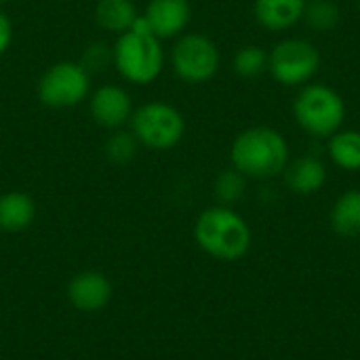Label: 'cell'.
I'll use <instances>...</instances> for the list:
<instances>
[{"label":"cell","mask_w":360,"mask_h":360,"mask_svg":"<svg viewBox=\"0 0 360 360\" xmlns=\"http://www.w3.org/2000/svg\"><path fill=\"white\" fill-rule=\"evenodd\" d=\"M167 61L179 82L196 86L217 76L221 68V51L209 34L184 32L173 40Z\"/></svg>","instance_id":"8992f818"},{"label":"cell","mask_w":360,"mask_h":360,"mask_svg":"<svg viewBox=\"0 0 360 360\" xmlns=\"http://www.w3.org/2000/svg\"><path fill=\"white\" fill-rule=\"evenodd\" d=\"M340 21H342V11L335 0H308L302 23H306L312 32L319 34L333 32L340 25Z\"/></svg>","instance_id":"ac0fdd59"},{"label":"cell","mask_w":360,"mask_h":360,"mask_svg":"<svg viewBox=\"0 0 360 360\" xmlns=\"http://www.w3.org/2000/svg\"><path fill=\"white\" fill-rule=\"evenodd\" d=\"M127 129L141 148L150 152H169L184 141L188 124L177 105L165 99H152L135 105Z\"/></svg>","instance_id":"5b68a950"},{"label":"cell","mask_w":360,"mask_h":360,"mask_svg":"<svg viewBox=\"0 0 360 360\" xmlns=\"http://www.w3.org/2000/svg\"><path fill=\"white\" fill-rule=\"evenodd\" d=\"M86 108L91 120L99 129L110 133L129 127V120L135 110V101L127 86L118 82H103L91 91L86 99Z\"/></svg>","instance_id":"9c48e42d"},{"label":"cell","mask_w":360,"mask_h":360,"mask_svg":"<svg viewBox=\"0 0 360 360\" xmlns=\"http://www.w3.org/2000/svg\"><path fill=\"white\" fill-rule=\"evenodd\" d=\"M232 70L240 78H257L268 72V51L259 44H243L232 57Z\"/></svg>","instance_id":"d6986e66"},{"label":"cell","mask_w":360,"mask_h":360,"mask_svg":"<svg viewBox=\"0 0 360 360\" xmlns=\"http://www.w3.org/2000/svg\"><path fill=\"white\" fill-rule=\"evenodd\" d=\"M91 74L95 72H103L105 68H112V44L95 40L91 44L84 46L82 57L78 59Z\"/></svg>","instance_id":"7402d4cb"},{"label":"cell","mask_w":360,"mask_h":360,"mask_svg":"<svg viewBox=\"0 0 360 360\" xmlns=\"http://www.w3.org/2000/svg\"><path fill=\"white\" fill-rule=\"evenodd\" d=\"M93 74L72 59L51 63L36 82V97L49 110H72L89 99Z\"/></svg>","instance_id":"52a82bcc"},{"label":"cell","mask_w":360,"mask_h":360,"mask_svg":"<svg viewBox=\"0 0 360 360\" xmlns=\"http://www.w3.org/2000/svg\"><path fill=\"white\" fill-rule=\"evenodd\" d=\"M291 114L295 124L312 139H329L333 133L344 129L348 105L340 91L325 82H308L297 89Z\"/></svg>","instance_id":"277c9868"},{"label":"cell","mask_w":360,"mask_h":360,"mask_svg":"<svg viewBox=\"0 0 360 360\" xmlns=\"http://www.w3.org/2000/svg\"><path fill=\"white\" fill-rule=\"evenodd\" d=\"M323 57L319 46L300 36L281 38L268 51V74L285 89H300L312 82L321 70Z\"/></svg>","instance_id":"ba28073f"},{"label":"cell","mask_w":360,"mask_h":360,"mask_svg":"<svg viewBox=\"0 0 360 360\" xmlns=\"http://www.w3.org/2000/svg\"><path fill=\"white\" fill-rule=\"evenodd\" d=\"M112 300V283L99 270H82L68 283V302L78 312H99Z\"/></svg>","instance_id":"8fae6325"},{"label":"cell","mask_w":360,"mask_h":360,"mask_svg":"<svg viewBox=\"0 0 360 360\" xmlns=\"http://www.w3.org/2000/svg\"><path fill=\"white\" fill-rule=\"evenodd\" d=\"M13 38H15V27H13V21L11 17L0 8V57L11 49L13 44Z\"/></svg>","instance_id":"603a6c76"},{"label":"cell","mask_w":360,"mask_h":360,"mask_svg":"<svg viewBox=\"0 0 360 360\" xmlns=\"http://www.w3.org/2000/svg\"><path fill=\"white\" fill-rule=\"evenodd\" d=\"M327 154L329 160L346 171L359 173L360 171V131L359 129H340L327 139Z\"/></svg>","instance_id":"e0dca14e"},{"label":"cell","mask_w":360,"mask_h":360,"mask_svg":"<svg viewBox=\"0 0 360 360\" xmlns=\"http://www.w3.org/2000/svg\"><path fill=\"white\" fill-rule=\"evenodd\" d=\"M4 4H6V0H0V8H2Z\"/></svg>","instance_id":"cb8c5ba5"},{"label":"cell","mask_w":360,"mask_h":360,"mask_svg":"<svg viewBox=\"0 0 360 360\" xmlns=\"http://www.w3.org/2000/svg\"><path fill=\"white\" fill-rule=\"evenodd\" d=\"M291 160L287 137L268 124H255L240 131L230 146V167L247 179H274L283 175Z\"/></svg>","instance_id":"6da1fadb"},{"label":"cell","mask_w":360,"mask_h":360,"mask_svg":"<svg viewBox=\"0 0 360 360\" xmlns=\"http://www.w3.org/2000/svg\"><path fill=\"white\" fill-rule=\"evenodd\" d=\"M36 217V202L30 194L11 190L0 194V230L15 234L32 226Z\"/></svg>","instance_id":"9a60e30c"},{"label":"cell","mask_w":360,"mask_h":360,"mask_svg":"<svg viewBox=\"0 0 360 360\" xmlns=\"http://www.w3.org/2000/svg\"><path fill=\"white\" fill-rule=\"evenodd\" d=\"M359 8H360V0H359Z\"/></svg>","instance_id":"d4e9b609"},{"label":"cell","mask_w":360,"mask_h":360,"mask_svg":"<svg viewBox=\"0 0 360 360\" xmlns=\"http://www.w3.org/2000/svg\"><path fill=\"white\" fill-rule=\"evenodd\" d=\"M308 0H253L255 23L272 34H283L302 23Z\"/></svg>","instance_id":"7c38bea8"},{"label":"cell","mask_w":360,"mask_h":360,"mask_svg":"<svg viewBox=\"0 0 360 360\" xmlns=\"http://www.w3.org/2000/svg\"><path fill=\"white\" fill-rule=\"evenodd\" d=\"M139 17L141 13L133 0H95L93 6L95 25L112 36L129 32L139 21Z\"/></svg>","instance_id":"5bb4252c"},{"label":"cell","mask_w":360,"mask_h":360,"mask_svg":"<svg viewBox=\"0 0 360 360\" xmlns=\"http://www.w3.org/2000/svg\"><path fill=\"white\" fill-rule=\"evenodd\" d=\"M165 65V42L146 27L141 17L129 32L114 38L112 68L124 82L133 86H148L160 78Z\"/></svg>","instance_id":"7a4b0ae2"},{"label":"cell","mask_w":360,"mask_h":360,"mask_svg":"<svg viewBox=\"0 0 360 360\" xmlns=\"http://www.w3.org/2000/svg\"><path fill=\"white\" fill-rule=\"evenodd\" d=\"M141 21L146 27L165 40H175L192 21V4L190 0H148L141 13Z\"/></svg>","instance_id":"30bf717a"},{"label":"cell","mask_w":360,"mask_h":360,"mask_svg":"<svg viewBox=\"0 0 360 360\" xmlns=\"http://www.w3.org/2000/svg\"><path fill=\"white\" fill-rule=\"evenodd\" d=\"M139 150H141V146L137 143V139L133 137V133L129 129L110 131V135L103 143V154L112 165H129L137 156Z\"/></svg>","instance_id":"44dd1931"},{"label":"cell","mask_w":360,"mask_h":360,"mask_svg":"<svg viewBox=\"0 0 360 360\" xmlns=\"http://www.w3.org/2000/svg\"><path fill=\"white\" fill-rule=\"evenodd\" d=\"M283 177L289 192L300 196H312L325 188L329 171L323 158L314 154H304L295 160H289L287 169L283 171Z\"/></svg>","instance_id":"4fadbf2b"},{"label":"cell","mask_w":360,"mask_h":360,"mask_svg":"<svg viewBox=\"0 0 360 360\" xmlns=\"http://www.w3.org/2000/svg\"><path fill=\"white\" fill-rule=\"evenodd\" d=\"M247 186H249V179L243 173H238L234 167L224 169L213 181V194L217 198V205L234 207L236 202L245 198Z\"/></svg>","instance_id":"ffe728a7"},{"label":"cell","mask_w":360,"mask_h":360,"mask_svg":"<svg viewBox=\"0 0 360 360\" xmlns=\"http://www.w3.org/2000/svg\"><path fill=\"white\" fill-rule=\"evenodd\" d=\"M329 224L338 236L360 238V190H346L335 198Z\"/></svg>","instance_id":"2e32d148"},{"label":"cell","mask_w":360,"mask_h":360,"mask_svg":"<svg viewBox=\"0 0 360 360\" xmlns=\"http://www.w3.org/2000/svg\"><path fill=\"white\" fill-rule=\"evenodd\" d=\"M194 240L213 259L238 262L249 253L253 234L249 221L234 207L213 205L196 217Z\"/></svg>","instance_id":"3957f363"}]
</instances>
